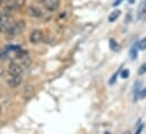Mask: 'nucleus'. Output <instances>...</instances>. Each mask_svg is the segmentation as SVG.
<instances>
[{"label": "nucleus", "instance_id": "f257e3e1", "mask_svg": "<svg viewBox=\"0 0 146 134\" xmlns=\"http://www.w3.org/2000/svg\"><path fill=\"white\" fill-rule=\"evenodd\" d=\"M25 30V22L24 20H18L16 23H13V25L10 26V28L8 30L7 34L11 37L14 36H17L19 34L23 33V31Z\"/></svg>", "mask_w": 146, "mask_h": 134}, {"label": "nucleus", "instance_id": "f03ea898", "mask_svg": "<svg viewBox=\"0 0 146 134\" xmlns=\"http://www.w3.org/2000/svg\"><path fill=\"white\" fill-rule=\"evenodd\" d=\"M11 25H13L11 17L8 14H5V12L0 14V32L7 33Z\"/></svg>", "mask_w": 146, "mask_h": 134}, {"label": "nucleus", "instance_id": "7ed1b4c3", "mask_svg": "<svg viewBox=\"0 0 146 134\" xmlns=\"http://www.w3.org/2000/svg\"><path fill=\"white\" fill-rule=\"evenodd\" d=\"M43 39V32L41 30H34L30 35V42L32 44H38Z\"/></svg>", "mask_w": 146, "mask_h": 134}, {"label": "nucleus", "instance_id": "20e7f679", "mask_svg": "<svg viewBox=\"0 0 146 134\" xmlns=\"http://www.w3.org/2000/svg\"><path fill=\"white\" fill-rule=\"evenodd\" d=\"M8 73L10 76H22L23 73V69L22 67L18 64V63H15V62H11L8 67Z\"/></svg>", "mask_w": 146, "mask_h": 134}, {"label": "nucleus", "instance_id": "39448f33", "mask_svg": "<svg viewBox=\"0 0 146 134\" xmlns=\"http://www.w3.org/2000/svg\"><path fill=\"white\" fill-rule=\"evenodd\" d=\"M60 6V0H45L44 1V7L49 11H56Z\"/></svg>", "mask_w": 146, "mask_h": 134}, {"label": "nucleus", "instance_id": "423d86ee", "mask_svg": "<svg viewBox=\"0 0 146 134\" xmlns=\"http://www.w3.org/2000/svg\"><path fill=\"white\" fill-rule=\"evenodd\" d=\"M27 14L32 18H40V17H42V11H41L40 8H37L36 6H30L27 8Z\"/></svg>", "mask_w": 146, "mask_h": 134}, {"label": "nucleus", "instance_id": "0eeeda50", "mask_svg": "<svg viewBox=\"0 0 146 134\" xmlns=\"http://www.w3.org/2000/svg\"><path fill=\"white\" fill-rule=\"evenodd\" d=\"M7 83L9 85V87H17L22 83V77L21 76H10V78L7 80Z\"/></svg>", "mask_w": 146, "mask_h": 134}, {"label": "nucleus", "instance_id": "6e6552de", "mask_svg": "<svg viewBox=\"0 0 146 134\" xmlns=\"http://www.w3.org/2000/svg\"><path fill=\"white\" fill-rule=\"evenodd\" d=\"M137 17H138V19H145L146 18V0H144L139 5L138 10H137Z\"/></svg>", "mask_w": 146, "mask_h": 134}, {"label": "nucleus", "instance_id": "1a4fd4ad", "mask_svg": "<svg viewBox=\"0 0 146 134\" xmlns=\"http://www.w3.org/2000/svg\"><path fill=\"white\" fill-rule=\"evenodd\" d=\"M120 14H121V12H120V10H114V11H112V12L109 15V17H108L109 23H113V22H115V20L119 18Z\"/></svg>", "mask_w": 146, "mask_h": 134}, {"label": "nucleus", "instance_id": "9d476101", "mask_svg": "<svg viewBox=\"0 0 146 134\" xmlns=\"http://www.w3.org/2000/svg\"><path fill=\"white\" fill-rule=\"evenodd\" d=\"M138 47H139V50H145L146 49V38H143V39L139 42Z\"/></svg>", "mask_w": 146, "mask_h": 134}, {"label": "nucleus", "instance_id": "9b49d317", "mask_svg": "<svg viewBox=\"0 0 146 134\" xmlns=\"http://www.w3.org/2000/svg\"><path fill=\"white\" fill-rule=\"evenodd\" d=\"M130 56H131V59H136L137 58V49H131V51H130Z\"/></svg>", "mask_w": 146, "mask_h": 134}, {"label": "nucleus", "instance_id": "f8f14e48", "mask_svg": "<svg viewBox=\"0 0 146 134\" xmlns=\"http://www.w3.org/2000/svg\"><path fill=\"white\" fill-rule=\"evenodd\" d=\"M128 76H129V71H128L127 69L122 70V72H121V78H122V79H126V78H128Z\"/></svg>", "mask_w": 146, "mask_h": 134}, {"label": "nucleus", "instance_id": "ddd939ff", "mask_svg": "<svg viewBox=\"0 0 146 134\" xmlns=\"http://www.w3.org/2000/svg\"><path fill=\"white\" fill-rule=\"evenodd\" d=\"M110 46H111V49H112V50H117V49H118V46H117V44H115V41H114V39H110Z\"/></svg>", "mask_w": 146, "mask_h": 134}, {"label": "nucleus", "instance_id": "4468645a", "mask_svg": "<svg viewBox=\"0 0 146 134\" xmlns=\"http://www.w3.org/2000/svg\"><path fill=\"white\" fill-rule=\"evenodd\" d=\"M138 72H139V74H143L144 72H146V64H143V66L141 67V70H139Z\"/></svg>", "mask_w": 146, "mask_h": 134}, {"label": "nucleus", "instance_id": "2eb2a0df", "mask_svg": "<svg viewBox=\"0 0 146 134\" xmlns=\"http://www.w3.org/2000/svg\"><path fill=\"white\" fill-rule=\"evenodd\" d=\"M143 127H144V125H143V124H141V125L138 126V129L136 130V133H135V134H141L142 130H143Z\"/></svg>", "mask_w": 146, "mask_h": 134}, {"label": "nucleus", "instance_id": "dca6fc26", "mask_svg": "<svg viewBox=\"0 0 146 134\" xmlns=\"http://www.w3.org/2000/svg\"><path fill=\"white\" fill-rule=\"evenodd\" d=\"M121 1H122V0H115V1H114V3H113V7H117L118 5H120V2H121Z\"/></svg>", "mask_w": 146, "mask_h": 134}, {"label": "nucleus", "instance_id": "f3484780", "mask_svg": "<svg viewBox=\"0 0 146 134\" xmlns=\"http://www.w3.org/2000/svg\"><path fill=\"white\" fill-rule=\"evenodd\" d=\"M141 97H142V98H144V97H146V90H144V91H142V94H141Z\"/></svg>", "mask_w": 146, "mask_h": 134}, {"label": "nucleus", "instance_id": "a211bd4d", "mask_svg": "<svg viewBox=\"0 0 146 134\" xmlns=\"http://www.w3.org/2000/svg\"><path fill=\"white\" fill-rule=\"evenodd\" d=\"M35 1L38 2V3H44V1H45V0H35Z\"/></svg>", "mask_w": 146, "mask_h": 134}, {"label": "nucleus", "instance_id": "6ab92c4d", "mask_svg": "<svg viewBox=\"0 0 146 134\" xmlns=\"http://www.w3.org/2000/svg\"><path fill=\"white\" fill-rule=\"evenodd\" d=\"M123 134H130V132H129V131H127V132H125Z\"/></svg>", "mask_w": 146, "mask_h": 134}, {"label": "nucleus", "instance_id": "aec40b11", "mask_svg": "<svg viewBox=\"0 0 146 134\" xmlns=\"http://www.w3.org/2000/svg\"><path fill=\"white\" fill-rule=\"evenodd\" d=\"M1 3H2V0H0V6H1Z\"/></svg>", "mask_w": 146, "mask_h": 134}, {"label": "nucleus", "instance_id": "412c9836", "mask_svg": "<svg viewBox=\"0 0 146 134\" xmlns=\"http://www.w3.org/2000/svg\"><path fill=\"white\" fill-rule=\"evenodd\" d=\"M106 134H110V133H109V132H106Z\"/></svg>", "mask_w": 146, "mask_h": 134}, {"label": "nucleus", "instance_id": "4be33fe9", "mask_svg": "<svg viewBox=\"0 0 146 134\" xmlns=\"http://www.w3.org/2000/svg\"><path fill=\"white\" fill-rule=\"evenodd\" d=\"M0 112H1V106H0Z\"/></svg>", "mask_w": 146, "mask_h": 134}]
</instances>
